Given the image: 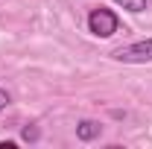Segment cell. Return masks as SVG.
<instances>
[{
  "label": "cell",
  "mask_w": 152,
  "mask_h": 149,
  "mask_svg": "<svg viewBox=\"0 0 152 149\" xmlns=\"http://www.w3.org/2000/svg\"><path fill=\"white\" fill-rule=\"evenodd\" d=\"M85 23H88V32L96 38H111L114 32H120V15L108 6H94Z\"/></svg>",
  "instance_id": "6da1fadb"
},
{
  "label": "cell",
  "mask_w": 152,
  "mask_h": 149,
  "mask_svg": "<svg viewBox=\"0 0 152 149\" xmlns=\"http://www.w3.org/2000/svg\"><path fill=\"white\" fill-rule=\"evenodd\" d=\"M111 58L123 61V64H149L152 61V38H140V41L117 47V50H111Z\"/></svg>",
  "instance_id": "7a4b0ae2"
},
{
  "label": "cell",
  "mask_w": 152,
  "mask_h": 149,
  "mask_svg": "<svg viewBox=\"0 0 152 149\" xmlns=\"http://www.w3.org/2000/svg\"><path fill=\"white\" fill-rule=\"evenodd\" d=\"M111 3L120 6V9H126V12H132V15H140V12L149 9V0H111Z\"/></svg>",
  "instance_id": "277c9868"
},
{
  "label": "cell",
  "mask_w": 152,
  "mask_h": 149,
  "mask_svg": "<svg viewBox=\"0 0 152 149\" xmlns=\"http://www.w3.org/2000/svg\"><path fill=\"white\" fill-rule=\"evenodd\" d=\"M12 105V93L6 91V88H0V111H6Z\"/></svg>",
  "instance_id": "8992f818"
},
{
  "label": "cell",
  "mask_w": 152,
  "mask_h": 149,
  "mask_svg": "<svg viewBox=\"0 0 152 149\" xmlns=\"http://www.w3.org/2000/svg\"><path fill=\"white\" fill-rule=\"evenodd\" d=\"M102 134V123L99 120H79L76 123V140H82V143H91V140H96Z\"/></svg>",
  "instance_id": "3957f363"
},
{
  "label": "cell",
  "mask_w": 152,
  "mask_h": 149,
  "mask_svg": "<svg viewBox=\"0 0 152 149\" xmlns=\"http://www.w3.org/2000/svg\"><path fill=\"white\" fill-rule=\"evenodd\" d=\"M15 146H18L15 140H0V149H15Z\"/></svg>",
  "instance_id": "52a82bcc"
},
{
  "label": "cell",
  "mask_w": 152,
  "mask_h": 149,
  "mask_svg": "<svg viewBox=\"0 0 152 149\" xmlns=\"http://www.w3.org/2000/svg\"><path fill=\"white\" fill-rule=\"evenodd\" d=\"M20 140H23V143H38V140H41V129H38L35 123H26L23 131H20Z\"/></svg>",
  "instance_id": "5b68a950"
}]
</instances>
